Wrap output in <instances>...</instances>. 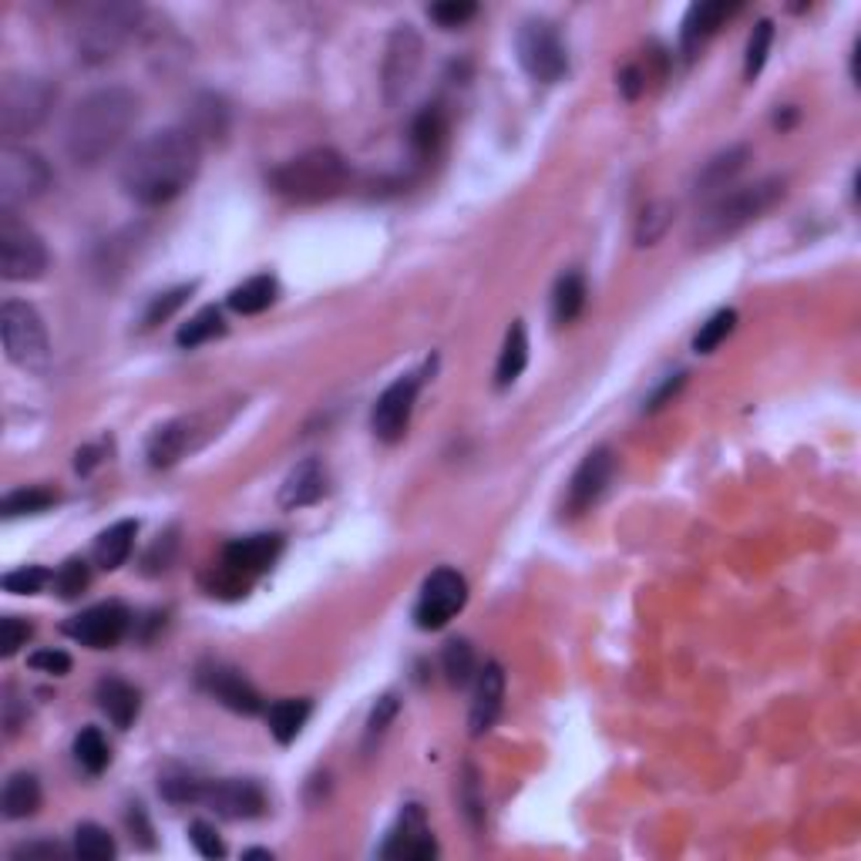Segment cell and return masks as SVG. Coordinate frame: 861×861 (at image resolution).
I'll return each instance as SVG.
<instances>
[{
    "mask_svg": "<svg viewBox=\"0 0 861 861\" xmlns=\"http://www.w3.org/2000/svg\"><path fill=\"white\" fill-rule=\"evenodd\" d=\"M202 146L189 128L152 131L121 162V189L138 206H166L189 189L199 176Z\"/></svg>",
    "mask_w": 861,
    "mask_h": 861,
    "instance_id": "1",
    "label": "cell"
},
{
    "mask_svg": "<svg viewBox=\"0 0 861 861\" xmlns=\"http://www.w3.org/2000/svg\"><path fill=\"white\" fill-rule=\"evenodd\" d=\"M138 121V95L128 88H98L85 95L65 125V149L75 166H98L105 162Z\"/></svg>",
    "mask_w": 861,
    "mask_h": 861,
    "instance_id": "2",
    "label": "cell"
},
{
    "mask_svg": "<svg viewBox=\"0 0 861 861\" xmlns=\"http://www.w3.org/2000/svg\"><path fill=\"white\" fill-rule=\"evenodd\" d=\"M781 199H784V179H778V176L713 196V202L700 212V219L693 226L696 246H716V243L738 236L741 229L758 222L764 212H771Z\"/></svg>",
    "mask_w": 861,
    "mask_h": 861,
    "instance_id": "3",
    "label": "cell"
},
{
    "mask_svg": "<svg viewBox=\"0 0 861 861\" xmlns=\"http://www.w3.org/2000/svg\"><path fill=\"white\" fill-rule=\"evenodd\" d=\"M347 182H350V166L334 149H310L290 162H283L269 176L273 192L297 206L330 202L347 189Z\"/></svg>",
    "mask_w": 861,
    "mask_h": 861,
    "instance_id": "4",
    "label": "cell"
},
{
    "mask_svg": "<svg viewBox=\"0 0 861 861\" xmlns=\"http://www.w3.org/2000/svg\"><path fill=\"white\" fill-rule=\"evenodd\" d=\"M58 101V88L38 75H8L0 81V131L8 138L31 135L44 125Z\"/></svg>",
    "mask_w": 861,
    "mask_h": 861,
    "instance_id": "5",
    "label": "cell"
},
{
    "mask_svg": "<svg viewBox=\"0 0 861 861\" xmlns=\"http://www.w3.org/2000/svg\"><path fill=\"white\" fill-rule=\"evenodd\" d=\"M0 334H4L8 357L31 374H44L51 364V340L38 310L24 300H8L0 307Z\"/></svg>",
    "mask_w": 861,
    "mask_h": 861,
    "instance_id": "6",
    "label": "cell"
},
{
    "mask_svg": "<svg viewBox=\"0 0 861 861\" xmlns=\"http://www.w3.org/2000/svg\"><path fill=\"white\" fill-rule=\"evenodd\" d=\"M138 28V8L128 4H101L88 11V18L75 31V51L85 65H101L131 38Z\"/></svg>",
    "mask_w": 861,
    "mask_h": 861,
    "instance_id": "7",
    "label": "cell"
},
{
    "mask_svg": "<svg viewBox=\"0 0 861 861\" xmlns=\"http://www.w3.org/2000/svg\"><path fill=\"white\" fill-rule=\"evenodd\" d=\"M51 186V166L24 146H4L0 149V209L14 212L18 206H28L44 196Z\"/></svg>",
    "mask_w": 861,
    "mask_h": 861,
    "instance_id": "8",
    "label": "cell"
},
{
    "mask_svg": "<svg viewBox=\"0 0 861 861\" xmlns=\"http://www.w3.org/2000/svg\"><path fill=\"white\" fill-rule=\"evenodd\" d=\"M515 51H518V65L525 68V75L542 85H552L568 71L565 41H562L558 28L545 18L522 21V28L515 34Z\"/></svg>",
    "mask_w": 861,
    "mask_h": 861,
    "instance_id": "9",
    "label": "cell"
},
{
    "mask_svg": "<svg viewBox=\"0 0 861 861\" xmlns=\"http://www.w3.org/2000/svg\"><path fill=\"white\" fill-rule=\"evenodd\" d=\"M44 269H48L44 239L14 212L0 216V276L11 283H28V279H38Z\"/></svg>",
    "mask_w": 861,
    "mask_h": 861,
    "instance_id": "10",
    "label": "cell"
},
{
    "mask_svg": "<svg viewBox=\"0 0 861 861\" xmlns=\"http://www.w3.org/2000/svg\"><path fill=\"white\" fill-rule=\"evenodd\" d=\"M468 603V583L462 572L455 568H435L420 586L417 606H414V623L417 630H442L448 626Z\"/></svg>",
    "mask_w": 861,
    "mask_h": 861,
    "instance_id": "11",
    "label": "cell"
},
{
    "mask_svg": "<svg viewBox=\"0 0 861 861\" xmlns=\"http://www.w3.org/2000/svg\"><path fill=\"white\" fill-rule=\"evenodd\" d=\"M424 377L420 374H400L394 384L384 387V394L377 397L374 404V414H370V427L374 435L384 442V445H394L404 438V430L410 424V414H414V400H417V390H420Z\"/></svg>",
    "mask_w": 861,
    "mask_h": 861,
    "instance_id": "12",
    "label": "cell"
},
{
    "mask_svg": "<svg viewBox=\"0 0 861 861\" xmlns=\"http://www.w3.org/2000/svg\"><path fill=\"white\" fill-rule=\"evenodd\" d=\"M613 472H616V458L610 448H596L583 458V465L576 468V475L568 478V488H565V515H586L610 488L613 482Z\"/></svg>",
    "mask_w": 861,
    "mask_h": 861,
    "instance_id": "13",
    "label": "cell"
},
{
    "mask_svg": "<svg viewBox=\"0 0 861 861\" xmlns=\"http://www.w3.org/2000/svg\"><path fill=\"white\" fill-rule=\"evenodd\" d=\"M131 626V613L121 606V603H98L78 616H71L65 623V633L81 643V646H91V650H108L115 643H121V636L128 633Z\"/></svg>",
    "mask_w": 861,
    "mask_h": 861,
    "instance_id": "14",
    "label": "cell"
},
{
    "mask_svg": "<svg viewBox=\"0 0 861 861\" xmlns=\"http://www.w3.org/2000/svg\"><path fill=\"white\" fill-rule=\"evenodd\" d=\"M202 804H209V811H216L226 821H249L266 811V794L256 781L222 778V781L206 784Z\"/></svg>",
    "mask_w": 861,
    "mask_h": 861,
    "instance_id": "15",
    "label": "cell"
},
{
    "mask_svg": "<svg viewBox=\"0 0 861 861\" xmlns=\"http://www.w3.org/2000/svg\"><path fill=\"white\" fill-rule=\"evenodd\" d=\"M417 68H420V38L407 24H400L390 34L387 55H384V91H387V101H397L410 88Z\"/></svg>",
    "mask_w": 861,
    "mask_h": 861,
    "instance_id": "16",
    "label": "cell"
},
{
    "mask_svg": "<svg viewBox=\"0 0 861 861\" xmlns=\"http://www.w3.org/2000/svg\"><path fill=\"white\" fill-rule=\"evenodd\" d=\"M199 683L206 693H212L222 706H229L232 713H259L263 710V700L256 693V686L232 666H222V663H209L199 670Z\"/></svg>",
    "mask_w": 861,
    "mask_h": 861,
    "instance_id": "17",
    "label": "cell"
},
{
    "mask_svg": "<svg viewBox=\"0 0 861 861\" xmlns=\"http://www.w3.org/2000/svg\"><path fill=\"white\" fill-rule=\"evenodd\" d=\"M435 854H438V844L427 831L420 804H407L397 824L390 828L387 841L380 844V858H435Z\"/></svg>",
    "mask_w": 861,
    "mask_h": 861,
    "instance_id": "18",
    "label": "cell"
},
{
    "mask_svg": "<svg viewBox=\"0 0 861 861\" xmlns=\"http://www.w3.org/2000/svg\"><path fill=\"white\" fill-rule=\"evenodd\" d=\"M283 552V535H273V532H259V535H246V538H236L222 548V565H229L232 572H239V576L246 580H256L259 572H266Z\"/></svg>",
    "mask_w": 861,
    "mask_h": 861,
    "instance_id": "19",
    "label": "cell"
},
{
    "mask_svg": "<svg viewBox=\"0 0 861 861\" xmlns=\"http://www.w3.org/2000/svg\"><path fill=\"white\" fill-rule=\"evenodd\" d=\"M502 700H505V670L502 663H485V670L478 673L475 683V700H472V738H482L492 731V724L502 713Z\"/></svg>",
    "mask_w": 861,
    "mask_h": 861,
    "instance_id": "20",
    "label": "cell"
},
{
    "mask_svg": "<svg viewBox=\"0 0 861 861\" xmlns=\"http://www.w3.org/2000/svg\"><path fill=\"white\" fill-rule=\"evenodd\" d=\"M324 495H327V468L317 458H307L279 485V508L297 512V508L317 505Z\"/></svg>",
    "mask_w": 861,
    "mask_h": 861,
    "instance_id": "21",
    "label": "cell"
},
{
    "mask_svg": "<svg viewBox=\"0 0 861 861\" xmlns=\"http://www.w3.org/2000/svg\"><path fill=\"white\" fill-rule=\"evenodd\" d=\"M748 162H751V149H748V146H731V149H724V152H716V156L700 169V176H696V182H693V192L703 196V199L728 192V189L734 186V179L748 169Z\"/></svg>",
    "mask_w": 861,
    "mask_h": 861,
    "instance_id": "22",
    "label": "cell"
},
{
    "mask_svg": "<svg viewBox=\"0 0 861 861\" xmlns=\"http://www.w3.org/2000/svg\"><path fill=\"white\" fill-rule=\"evenodd\" d=\"M731 14H738L734 4H724V0H710V4H693L683 18V31H680V48L686 58H693L710 38L721 28Z\"/></svg>",
    "mask_w": 861,
    "mask_h": 861,
    "instance_id": "23",
    "label": "cell"
},
{
    "mask_svg": "<svg viewBox=\"0 0 861 861\" xmlns=\"http://www.w3.org/2000/svg\"><path fill=\"white\" fill-rule=\"evenodd\" d=\"M196 445V420L192 417H179L169 420L162 427H156V435L149 438V465L152 468H172L179 458H186V452Z\"/></svg>",
    "mask_w": 861,
    "mask_h": 861,
    "instance_id": "24",
    "label": "cell"
},
{
    "mask_svg": "<svg viewBox=\"0 0 861 861\" xmlns=\"http://www.w3.org/2000/svg\"><path fill=\"white\" fill-rule=\"evenodd\" d=\"M95 700L101 706V713L108 716V721L118 728V731H128L135 724V716L141 710V696L131 683L118 680V676H105L95 690Z\"/></svg>",
    "mask_w": 861,
    "mask_h": 861,
    "instance_id": "25",
    "label": "cell"
},
{
    "mask_svg": "<svg viewBox=\"0 0 861 861\" xmlns=\"http://www.w3.org/2000/svg\"><path fill=\"white\" fill-rule=\"evenodd\" d=\"M310 710H314V703L310 700H297V696H290V700H276L269 710H266V724H269V734L276 738V744H294L297 738H300V731H304V724L310 721Z\"/></svg>",
    "mask_w": 861,
    "mask_h": 861,
    "instance_id": "26",
    "label": "cell"
},
{
    "mask_svg": "<svg viewBox=\"0 0 861 861\" xmlns=\"http://www.w3.org/2000/svg\"><path fill=\"white\" fill-rule=\"evenodd\" d=\"M135 535H138V522L125 518V522H115L111 528H105L98 538H95V548H91V558L98 568H118L128 562L131 548H135Z\"/></svg>",
    "mask_w": 861,
    "mask_h": 861,
    "instance_id": "27",
    "label": "cell"
},
{
    "mask_svg": "<svg viewBox=\"0 0 861 861\" xmlns=\"http://www.w3.org/2000/svg\"><path fill=\"white\" fill-rule=\"evenodd\" d=\"M448 135V115L442 105H424L410 121V146L417 156H435Z\"/></svg>",
    "mask_w": 861,
    "mask_h": 861,
    "instance_id": "28",
    "label": "cell"
},
{
    "mask_svg": "<svg viewBox=\"0 0 861 861\" xmlns=\"http://www.w3.org/2000/svg\"><path fill=\"white\" fill-rule=\"evenodd\" d=\"M586 297H590V290H586V276H583V273L572 269V273L558 276L555 290H552V320H555L558 327L572 324V320L583 314Z\"/></svg>",
    "mask_w": 861,
    "mask_h": 861,
    "instance_id": "29",
    "label": "cell"
},
{
    "mask_svg": "<svg viewBox=\"0 0 861 861\" xmlns=\"http://www.w3.org/2000/svg\"><path fill=\"white\" fill-rule=\"evenodd\" d=\"M0 804H4V818H11V821L38 814V808H41V784H38V778L28 774V771L11 774L8 784H4V798H0Z\"/></svg>",
    "mask_w": 861,
    "mask_h": 861,
    "instance_id": "30",
    "label": "cell"
},
{
    "mask_svg": "<svg viewBox=\"0 0 861 861\" xmlns=\"http://www.w3.org/2000/svg\"><path fill=\"white\" fill-rule=\"evenodd\" d=\"M528 364V337H525V324L515 320L505 334V344H502V354H498V367H495V384L498 387H512L522 370Z\"/></svg>",
    "mask_w": 861,
    "mask_h": 861,
    "instance_id": "31",
    "label": "cell"
},
{
    "mask_svg": "<svg viewBox=\"0 0 861 861\" xmlns=\"http://www.w3.org/2000/svg\"><path fill=\"white\" fill-rule=\"evenodd\" d=\"M276 290H279L276 279L263 273V276H253L243 286H236L226 304H229V310H236L243 317H253V314H263L276 304Z\"/></svg>",
    "mask_w": 861,
    "mask_h": 861,
    "instance_id": "32",
    "label": "cell"
},
{
    "mask_svg": "<svg viewBox=\"0 0 861 861\" xmlns=\"http://www.w3.org/2000/svg\"><path fill=\"white\" fill-rule=\"evenodd\" d=\"M226 334V320H222V314L216 310V307H202L196 317H189L182 327H179V334H176V344L179 347H202V344H209V340H216V337H222Z\"/></svg>",
    "mask_w": 861,
    "mask_h": 861,
    "instance_id": "33",
    "label": "cell"
},
{
    "mask_svg": "<svg viewBox=\"0 0 861 861\" xmlns=\"http://www.w3.org/2000/svg\"><path fill=\"white\" fill-rule=\"evenodd\" d=\"M189 135L202 146V138H222L226 135V108L216 95H202L192 105V125Z\"/></svg>",
    "mask_w": 861,
    "mask_h": 861,
    "instance_id": "34",
    "label": "cell"
},
{
    "mask_svg": "<svg viewBox=\"0 0 861 861\" xmlns=\"http://www.w3.org/2000/svg\"><path fill=\"white\" fill-rule=\"evenodd\" d=\"M442 670H445L452 686H458V690L468 686L475 680V673H478V660H475L472 643L468 640H452L445 646V653H442Z\"/></svg>",
    "mask_w": 861,
    "mask_h": 861,
    "instance_id": "35",
    "label": "cell"
},
{
    "mask_svg": "<svg viewBox=\"0 0 861 861\" xmlns=\"http://www.w3.org/2000/svg\"><path fill=\"white\" fill-rule=\"evenodd\" d=\"M75 761L88 774H101L111 764V748H108V741H105V734L98 728H85L75 738Z\"/></svg>",
    "mask_w": 861,
    "mask_h": 861,
    "instance_id": "36",
    "label": "cell"
},
{
    "mask_svg": "<svg viewBox=\"0 0 861 861\" xmlns=\"http://www.w3.org/2000/svg\"><path fill=\"white\" fill-rule=\"evenodd\" d=\"M75 854L85 861H111L115 858V841L101 824H78L75 831Z\"/></svg>",
    "mask_w": 861,
    "mask_h": 861,
    "instance_id": "37",
    "label": "cell"
},
{
    "mask_svg": "<svg viewBox=\"0 0 861 861\" xmlns=\"http://www.w3.org/2000/svg\"><path fill=\"white\" fill-rule=\"evenodd\" d=\"M192 290H196V283H182V286H176V290H166V294L152 297V304L146 307V314H141V330H152V327L166 324L176 310H182V304L192 297Z\"/></svg>",
    "mask_w": 861,
    "mask_h": 861,
    "instance_id": "38",
    "label": "cell"
},
{
    "mask_svg": "<svg viewBox=\"0 0 861 861\" xmlns=\"http://www.w3.org/2000/svg\"><path fill=\"white\" fill-rule=\"evenodd\" d=\"M738 327V314L734 310H716L706 324H700L696 337H693V350L696 354H713L716 347H721Z\"/></svg>",
    "mask_w": 861,
    "mask_h": 861,
    "instance_id": "39",
    "label": "cell"
},
{
    "mask_svg": "<svg viewBox=\"0 0 861 861\" xmlns=\"http://www.w3.org/2000/svg\"><path fill=\"white\" fill-rule=\"evenodd\" d=\"M55 593L61 596V600H78L85 590H88V583H91V568H88V562L85 558H68L58 572H55Z\"/></svg>",
    "mask_w": 861,
    "mask_h": 861,
    "instance_id": "40",
    "label": "cell"
},
{
    "mask_svg": "<svg viewBox=\"0 0 861 861\" xmlns=\"http://www.w3.org/2000/svg\"><path fill=\"white\" fill-rule=\"evenodd\" d=\"M771 44H774V24L771 21H758L754 31H751V41H748V55H744V78L754 81L771 55Z\"/></svg>",
    "mask_w": 861,
    "mask_h": 861,
    "instance_id": "41",
    "label": "cell"
},
{
    "mask_svg": "<svg viewBox=\"0 0 861 861\" xmlns=\"http://www.w3.org/2000/svg\"><path fill=\"white\" fill-rule=\"evenodd\" d=\"M673 206L670 202H653L650 209H643L640 226H636V243L640 246H653L656 239L666 236V229L673 226Z\"/></svg>",
    "mask_w": 861,
    "mask_h": 861,
    "instance_id": "42",
    "label": "cell"
},
{
    "mask_svg": "<svg viewBox=\"0 0 861 861\" xmlns=\"http://www.w3.org/2000/svg\"><path fill=\"white\" fill-rule=\"evenodd\" d=\"M397 710H400V703H397L394 693H387V696H380V700L374 703V710H370V716H367V731H364V748H367V751H374V744H380V738H384L387 728L394 724Z\"/></svg>",
    "mask_w": 861,
    "mask_h": 861,
    "instance_id": "43",
    "label": "cell"
},
{
    "mask_svg": "<svg viewBox=\"0 0 861 861\" xmlns=\"http://www.w3.org/2000/svg\"><path fill=\"white\" fill-rule=\"evenodd\" d=\"M55 505V495L48 488H18L4 498V515L18 518V515H38L44 508Z\"/></svg>",
    "mask_w": 861,
    "mask_h": 861,
    "instance_id": "44",
    "label": "cell"
},
{
    "mask_svg": "<svg viewBox=\"0 0 861 861\" xmlns=\"http://www.w3.org/2000/svg\"><path fill=\"white\" fill-rule=\"evenodd\" d=\"M206 784H209V781H199V778H192V774H166L162 784H159V791H162V798L172 801V804H196V801H202Z\"/></svg>",
    "mask_w": 861,
    "mask_h": 861,
    "instance_id": "45",
    "label": "cell"
},
{
    "mask_svg": "<svg viewBox=\"0 0 861 861\" xmlns=\"http://www.w3.org/2000/svg\"><path fill=\"white\" fill-rule=\"evenodd\" d=\"M55 576L44 568V565H24L18 572H8L4 576V590L14 593V596H38Z\"/></svg>",
    "mask_w": 861,
    "mask_h": 861,
    "instance_id": "46",
    "label": "cell"
},
{
    "mask_svg": "<svg viewBox=\"0 0 861 861\" xmlns=\"http://www.w3.org/2000/svg\"><path fill=\"white\" fill-rule=\"evenodd\" d=\"M462 804H465V818L475 831H482L485 824V798L478 791V774L475 768H465V781H462Z\"/></svg>",
    "mask_w": 861,
    "mask_h": 861,
    "instance_id": "47",
    "label": "cell"
},
{
    "mask_svg": "<svg viewBox=\"0 0 861 861\" xmlns=\"http://www.w3.org/2000/svg\"><path fill=\"white\" fill-rule=\"evenodd\" d=\"M28 640H31V623L28 620H21V616L0 620V656H14Z\"/></svg>",
    "mask_w": 861,
    "mask_h": 861,
    "instance_id": "48",
    "label": "cell"
},
{
    "mask_svg": "<svg viewBox=\"0 0 861 861\" xmlns=\"http://www.w3.org/2000/svg\"><path fill=\"white\" fill-rule=\"evenodd\" d=\"M427 14H430V21H438L442 28H462L465 21H472L478 14V8L468 4V0H452V4H435Z\"/></svg>",
    "mask_w": 861,
    "mask_h": 861,
    "instance_id": "49",
    "label": "cell"
},
{
    "mask_svg": "<svg viewBox=\"0 0 861 861\" xmlns=\"http://www.w3.org/2000/svg\"><path fill=\"white\" fill-rule=\"evenodd\" d=\"M189 841L196 844V851H199L202 858H222V854H226L222 838H219L216 828L206 824V821H192V824H189Z\"/></svg>",
    "mask_w": 861,
    "mask_h": 861,
    "instance_id": "50",
    "label": "cell"
},
{
    "mask_svg": "<svg viewBox=\"0 0 861 861\" xmlns=\"http://www.w3.org/2000/svg\"><path fill=\"white\" fill-rule=\"evenodd\" d=\"M31 666H34L38 673H48V676H65V673L71 670V656L61 653V650H38V653L31 656Z\"/></svg>",
    "mask_w": 861,
    "mask_h": 861,
    "instance_id": "51",
    "label": "cell"
},
{
    "mask_svg": "<svg viewBox=\"0 0 861 861\" xmlns=\"http://www.w3.org/2000/svg\"><path fill=\"white\" fill-rule=\"evenodd\" d=\"M686 384V374H673V377H666L650 397H646V410H660L670 397H676L680 394V387Z\"/></svg>",
    "mask_w": 861,
    "mask_h": 861,
    "instance_id": "52",
    "label": "cell"
},
{
    "mask_svg": "<svg viewBox=\"0 0 861 861\" xmlns=\"http://www.w3.org/2000/svg\"><path fill=\"white\" fill-rule=\"evenodd\" d=\"M65 851L55 844V841H31V844H21V848H14V861H21V858H41V861H55V858H61Z\"/></svg>",
    "mask_w": 861,
    "mask_h": 861,
    "instance_id": "53",
    "label": "cell"
},
{
    "mask_svg": "<svg viewBox=\"0 0 861 861\" xmlns=\"http://www.w3.org/2000/svg\"><path fill=\"white\" fill-rule=\"evenodd\" d=\"M620 88H623V95L633 101V98H640L643 91H646V71L640 68V65H630L623 75H620Z\"/></svg>",
    "mask_w": 861,
    "mask_h": 861,
    "instance_id": "54",
    "label": "cell"
},
{
    "mask_svg": "<svg viewBox=\"0 0 861 861\" xmlns=\"http://www.w3.org/2000/svg\"><path fill=\"white\" fill-rule=\"evenodd\" d=\"M98 462H101V448H81V452H78L75 468H78V472H91Z\"/></svg>",
    "mask_w": 861,
    "mask_h": 861,
    "instance_id": "55",
    "label": "cell"
},
{
    "mask_svg": "<svg viewBox=\"0 0 861 861\" xmlns=\"http://www.w3.org/2000/svg\"><path fill=\"white\" fill-rule=\"evenodd\" d=\"M246 858H269V851H263V848H253V851H246Z\"/></svg>",
    "mask_w": 861,
    "mask_h": 861,
    "instance_id": "56",
    "label": "cell"
}]
</instances>
